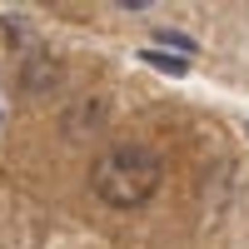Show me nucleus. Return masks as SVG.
<instances>
[{"label": "nucleus", "instance_id": "3", "mask_svg": "<svg viewBox=\"0 0 249 249\" xmlns=\"http://www.w3.org/2000/svg\"><path fill=\"white\" fill-rule=\"evenodd\" d=\"M155 40H160V45L184 50V55H195V40H190V35H179V30H164V25H160V30H155Z\"/></svg>", "mask_w": 249, "mask_h": 249}, {"label": "nucleus", "instance_id": "4", "mask_svg": "<svg viewBox=\"0 0 249 249\" xmlns=\"http://www.w3.org/2000/svg\"><path fill=\"white\" fill-rule=\"evenodd\" d=\"M244 135H249V120H244Z\"/></svg>", "mask_w": 249, "mask_h": 249}, {"label": "nucleus", "instance_id": "2", "mask_svg": "<svg viewBox=\"0 0 249 249\" xmlns=\"http://www.w3.org/2000/svg\"><path fill=\"white\" fill-rule=\"evenodd\" d=\"M140 55H144V65L170 70V75H184V70H190V60H184V55H164V50H140Z\"/></svg>", "mask_w": 249, "mask_h": 249}, {"label": "nucleus", "instance_id": "1", "mask_svg": "<svg viewBox=\"0 0 249 249\" xmlns=\"http://www.w3.org/2000/svg\"><path fill=\"white\" fill-rule=\"evenodd\" d=\"M160 175L164 164L150 144H115L95 160L90 170V190L110 204V210H140V204H150L155 190H160Z\"/></svg>", "mask_w": 249, "mask_h": 249}]
</instances>
